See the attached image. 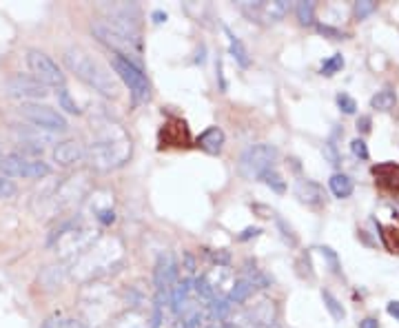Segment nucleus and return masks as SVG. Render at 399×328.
I'll return each instance as SVG.
<instances>
[{
  "instance_id": "nucleus-1",
  "label": "nucleus",
  "mask_w": 399,
  "mask_h": 328,
  "mask_svg": "<svg viewBox=\"0 0 399 328\" xmlns=\"http://www.w3.org/2000/svg\"><path fill=\"white\" fill-rule=\"evenodd\" d=\"M131 138L124 126L109 116H98L91 120V138L84 147V160L93 171H113L129 162L131 158Z\"/></svg>"
},
{
  "instance_id": "nucleus-2",
  "label": "nucleus",
  "mask_w": 399,
  "mask_h": 328,
  "mask_svg": "<svg viewBox=\"0 0 399 328\" xmlns=\"http://www.w3.org/2000/svg\"><path fill=\"white\" fill-rule=\"evenodd\" d=\"M122 260H124V247L118 237L113 235L98 237L87 251H82L76 260H71L69 275L82 284H93L100 277L120 268Z\"/></svg>"
},
{
  "instance_id": "nucleus-3",
  "label": "nucleus",
  "mask_w": 399,
  "mask_h": 328,
  "mask_svg": "<svg viewBox=\"0 0 399 328\" xmlns=\"http://www.w3.org/2000/svg\"><path fill=\"white\" fill-rule=\"evenodd\" d=\"M63 60L71 74H74L78 80H82L87 87H91L93 91H98L100 96H105V98L120 96L118 76L111 74V71L98 58H93L89 51H84L82 47H67L63 53Z\"/></svg>"
},
{
  "instance_id": "nucleus-4",
  "label": "nucleus",
  "mask_w": 399,
  "mask_h": 328,
  "mask_svg": "<svg viewBox=\"0 0 399 328\" xmlns=\"http://www.w3.org/2000/svg\"><path fill=\"white\" fill-rule=\"evenodd\" d=\"M91 34L96 36L98 42H103V45L116 55H120L124 60H131L133 65L140 67V58H138V55H142L140 32L122 27L109 18H98L91 22Z\"/></svg>"
},
{
  "instance_id": "nucleus-5",
  "label": "nucleus",
  "mask_w": 399,
  "mask_h": 328,
  "mask_svg": "<svg viewBox=\"0 0 399 328\" xmlns=\"http://www.w3.org/2000/svg\"><path fill=\"white\" fill-rule=\"evenodd\" d=\"M98 240V231L82 218H74L63 222L49 237V247L65 260H76L82 251H87Z\"/></svg>"
},
{
  "instance_id": "nucleus-6",
  "label": "nucleus",
  "mask_w": 399,
  "mask_h": 328,
  "mask_svg": "<svg viewBox=\"0 0 399 328\" xmlns=\"http://www.w3.org/2000/svg\"><path fill=\"white\" fill-rule=\"evenodd\" d=\"M91 191H93V184L89 180L87 171H76V173L67 176L65 180L55 184L47 199H49L53 213H63V211H71V209L87 202Z\"/></svg>"
},
{
  "instance_id": "nucleus-7",
  "label": "nucleus",
  "mask_w": 399,
  "mask_h": 328,
  "mask_svg": "<svg viewBox=\"0 0 399 328\" xmlns=\"http://www.w3.org/2000/svg\"><path fill=\"white\" fill-rule=\"evenodd\" d=\"M277 160V149L268 142H258V145H251L244 153L240 155V173L247 180H258L262 178L266 171L275 169Z\"/></svg>"
},
{
  "instance_id": "nucleus-8",
  "label": "nucleus",
  "mask_w": 399,
  "mask_h": 328,
  "mask_svg": "<svg viewBox=\"0 0 399 328\" xmlns=\"http://www.w3.org/2000/svg\"><path fill=\"white\" fill-rule=\"evenodd\" d=\"M111 67H113V74L118 76V80H122L126 87H129L136 103H147L151 98V84L142 67L133 65L131 60L120 58V55H113Z\"/></svg>"
},
{
  "instance_id": "nucleus-9",
  "label": "nucleus",
  "mask_w": 399,
  "mask_h": 328,
  "mask_svg": "<svg viewBox=\"0 0 399 328\" xmlns=\"http://www.w3.org/2000/svg\"><path fill=\"white\" fill-rule=\"evenodd\" d=\"M0 171L7 178H27V180H42L51 173V166L42 162L40 158H27L20 153H9L3 155L0 162Z\"/></svg>"
},
{
  "instance_id": "nucleus-10",
  "label": "nucleus",
  "mask_w": 399,
  "mask_h": 328,
  "mask_svg": "<svg viewBox=\"0 0 399 328\" xmlns=\"http://www.w3.org/2000/svg\"><path fill=\"white\" fill-rule=\"evenodd\" d=\"M240 11L258 25H275L289 13V0H242Z\"/></svg>"
},
{
  "instance_id": "nucleus-11",
  "label": "nucleus",
  "mask_w": 399,
  "mask_h": 328,
  "mask_svg": "<svg viewBox=\"0 0 399 328\" xmlns=\"http://www.w3.org/2000/svg\"><path fill=\"white\" fill-rule=\"evenodd\" d=\"M25 60H27L30 71L34 74V78L45 84V87H55V89L65 87L67 78L63 74V69L55 65L45 51L30 49V51H27V55H25Z\"/></svg>"
},
{
  "instance_id": "nucleus-12",
  "label": "nucleus",
  "mask_w": 399,
  "mask_h": 328,
  "mask_svg": "<svg viewBox=\"0 0 399 328\" xmlns=\"http://www.w3.org/2000/svg\"><path fill=\"white\" fill-rule=\"evenodd\" d=\"M20 116L32 122L34 126L42 131H49V133H55V131H67L69 124H67V118L63 116L60 111L51 109L49 105H40V103H22L20 105Z\"/></svg>"
},
{
  "instance_id": "nucleus-13",
  "label": "nucleus",
  "mask_w": 399,
  "mask_h": 328,
  "mask_svg": "<svg viewBox=\"0 0 399 328\" xmlns=\"http://www.w3.org/2000/svg\"><path fill=\"white\" fill-rule=\"evenodd\" d=\"M178 282V262L171 251H162L155 260L153 268V284H155V302H162L171 295V289Z\"/></svg>"
},
{
  "instance_id": "nucleus-14",
  "label": "nucleus",
  "mask_w": 399,
  "mask_h": 328,
  "mask_svg": "<svg viewBox=\"0 0 399 328\" xmlns=\"http://www.w3.org/2000/svg\"><path fill=\"white\" fill-rule=\"evenodd\" d=\"M5 96L7 98H13V100H22V103H34V100H42L47 96V87L42 82H38L34 76H25V74H16L11 76L5 87H3Z\"/></svg>"
},
{
  "instance_id": "nucleus-15",
  "label": "nucleus",
  "mask_w": 399,
  "mask_h": 328,
  "mask_svg": "<svg viewBox=\"0 0 399 328\" xmlns=\"http://www.w3.org/2000/svg\"><path fill=\"white\" fill-rule=\"evenodd\" d=\"M87 206L91 211V216L98 224H111L116 220V211H113V193L98 189L91 191V195L87 197Z\"/></svg>"
},
{
  "instance_id": "nucleus-16",
  "label": "nucleus",
  "mask_w": 399,
  "mask_h": 328,
  "mask_svg": "<svg viewBox=\"0 0 399 328\" xmlns=\"http://www.w3.org/2000/svg\"><path fill=\"white\" fill-rule=\"evenodd\" d=\"M51 158L58 166H76L84 162V147L76 140H63L53 147Z\"/></svg>"
},
{
  "instance_id": "nucleus-17",
  "label": "nucleus",
  "mask_w": 399,
  "mask_h": 328,
  "mask_svg": "<svg viewBox=\"0 0 399 328\" xmlns=\"http://www.w3.org/2000/svg\"><path fill=\"white\" fill-rule=\"evenodd\" d=\"M373 176L377 187L388 191V193H399V164L395 162H381L373 166Z\"/></svg>"
},
{
  "instance_id": "nucleus-18",
  "label": "nucleus",
  "mask_w": 399,
  "mask_h": 328,
  "mask_svg": "<svg viewBox=\"0 0 399 328\" xmlns=\"http://www.w3.org/2000/svg\"><path fill=\"white\" fill-rule=\"evenodd\" d=\"M295 195L299 197V202H304L308 206H322L326 202V191L322 184L306 178L295 184Z\"/></svg>"
},
{
  "instance_id": "nucleus-19",
  "label": "nucleus",
  "mask_w": 399,
  "mask_h": 328,
  "mask_svg": "<svg viewBox=\"0 0 399 328\" xmlns=\"http://www.w3.org/2000/svg\"><path fill=\"white\" fill-rule=\"evenodd\" d=\"M69 277V268L67 264H53V266H45L42 268V273L38 275V282L42 289L47 291H55L63 287V282Z\"/></svg>"
},
{
  "instance_id": "nucleus-20",
  "label": "nucleus",
  "mask_w": 399,
  "mask_h": 328,
  "mask_svg": "<svg viewBox=\"0 0 399 328\" xmlns=\"http://www.w3.org/2000/svg\"><path fill=\"white\" fill-rule=\"evenodd\" d=\"M224 142H226V138H224V131L220 129V126H209L207 131L200 133L197 147L207 153H211V155H218L224 149Z\"/></svg>"
},
{
  "instance_id": "nucleus-21",
  "label": "nucleus",
  "mask_w": 399,
  "mask_h": 328,
  "mask_svg": "<svg viewBox=\"0 0 399 328\" xmlns=\"http://www.w3.org/2000/svg\"><path fill=\"white\" fill-rule=\"evenodd\" d=\"M224 34H226V38H229V53L235 58V63L240 65V67H249L251 65V55H249V49L244 47V42H242L229 27H224Z\"/></svg>"
},
{
  "instance_id": "nucleus-22",
  "label": "nucleus",
  "mask_w": 399,
  "mask_h": 328,
  "mask_svg": "<svg viewBox=\"0 0 399 328\" xmlns=\"http://www.w3.org/2000/svg\"><path fill=\"white\" fill-rule=\"evenodd\" d=\"M253 293H255L253 284H251L247 277H237V280L233 282V287H231L229 295H226V299H229L233 306H235V304H244V302H249V297H251Z\"/></svg>"
},
{
  "instance_id": "nucleus-23",
  "label": "nucleus",
  "mask_w": 399,
  "mask_h": 328,
  "mask_svg": "<svg viewBox=\"0 0 399 328\" xmlns=\"http://www.w3.org/2000/svg\"><path fill=\"white\" fill-rule=\"evenodd\" d=\"M329 187H331V193L339 199H346L353 195V189H355V184L351 180V176L346 173H333L331 180H329Z\"/></svg>"
},
{
  "instance_id": "nucleus-24",
  "label": "nucleus",
  "mask_w": 399,
  "mask_h": 328,
  "mask_svg": "<svg viewBox=\"0 0 399 328\" xmlns=\"http://www.w3.org/2000/svg\"><path fill=\"white\" fill-rule=\"evenodd\" d=\"M40 328H91V326L84 324L78 317H69V315H65V313H53L51 317H47L45 322H42Z\"/></svg>"
},
{
  "instance_id": "nucleus-25",
  "label": "nucleus",
  "mask_w": 399,
  "mask_h": 328,
  "mask_svg": "<svg viewBox=\"0 0 399 328\" xmlns=\"http://www.w3.org/2000/svg\"><path fill=\"white\" fill-rule=\"evenodd\" d=\"M395 105H397V93L391 87L377 91L373 98H370V107H373L375 111H391Z\"/></svg>"
},
{
  "instance_id": "nucleus-26",
  "label": "nucleus",
  "mask_w": 399,
  "mask_h": 328,
  "mask_svg": "<svg viewBox=\"0 0 399 328\" xmlns=\"http://www.w3.org/2000/svg\"><path fill=\"white\" fill-rule=\"evenodd\" d=\"M109 328H147V322L138 310H126L120 317L113 320L109 324Z\"/></svg>"
},
{
  "instance_id": "nucleus-27",
  "label": "nucleus",
  "mask_w": 399,
  "mask_h": 328,
  "mask_svg": "<svg viewBox=\"0 0 399 328\" xmlns=\"http://www.w3.org/2000/svg\"><path fill=\"white\" fill-rule=\"evenodd\" d=\"M322 302H324V306H326V310L331 313V317L335 320V322H341L346 317V310H344V306H341V302L339 299L331 293V291H322Z\"/></svg>"
},
{
  "instance_id": "nucleus-28",
  "label": "nucleus",
  "mask_w": 399,
  "mask_h": 328,
  "mask_svg": "<svg viewBox=\"0 0 399 328\" xmlns=\"http://www.w3.org/2000/svg\"><path fill=\"white\" fill-rule=\"evenodd\" d=\"M295 13L302 25H315V3H310V0H299L295 5Z\"/></svg>"
},
{
  "instance_id": "nucleus-29",
  "label": "nucleus",
  "mask_w": 399,
  "mask_h": 328,
  "mask_svg": "<svg viewBox=\"0 0 399 328\" xmlns=\"http://www.w3.org/2000/svg\"><path fill=\"white\" fill-rule=\"evenodd\" d=\"M264 184H266V187H270V189H273L275 193H284V191H287V180H284L280 173H277V171L275 169H270V171H266V173L260 178Z\"/></svg>"
},
{
  "instance_id": "nucleus-30",
  "label": "nucleus",
  "mask_w": 399,
  "mask_h": 328,
  "mask_svg": "<svg viewBox=\"0 0 399 328\" xmlns=\"http://www.w3.org/2000/svg\"><path fill=\"white\" fill-rule=\"evenodd\" d=\"M58 105H60V109H65L67 113H74V116H80V113H82V109L78 107V103L74 100V96L69 93L67 87L58 89Z\"/></svg>"
},
{
  "instance_id": "nucleus-31",
  "label": "nucleus",
  "mask_w": 399,
  "mask_h": 328,
  "mask_svg": "<svg viewBox=\"0 0 399 328\" xmlns=\"http://www.w3.org/2000/svg\"><path fill=\"white\" fill-rule=\"evenodd\" d=\"M341 67H344V55H341V53H333L331 58H326V60L322 63V76H335Z\"/></svg>"
},
{
  "instance_id": "nucleus-32",
  "label": "nucleus",
  "mask_w": 399,
  "mask_h": 328,
  "mask_svg": "<svg viewBox=\"0 0 399 328\" xmlns=\"http://www.w3.org/2000/svg\"><path fill=\"white\" fill-rule=\"evenodd\" d=\"M375 11H377V3H375V0H360V3H355V9H353L355 18H358V20L368 18L370 13H375Z\"/></svg>"
},
{
  "instance_id": "nucleus-33",
  "label": "nucleus",
  "mask_w": 399,
  "mask_h": 328,
  "mask_svg": "<svg viewBox=\"0 0 399 328\" xmlns=\"http://www.w3.org/2000/svg\"><path fill=\"white\" fill-rule=\"evenodd\" d=\"M16 193H18L16 182H13L11 178H7V176L0 173V199H11Z\"/></svg>"
},
{
  "instance_id": "nucleus-34",
  "label": "nucleus",
  "mask_w": 399,
  "mask_h": 328,
  "mask_svg": "<svg viewBox=\"0 0 399 328\" xmlns=\"http://www.w3.org/2000/svg\"><path fill=\"white\" fill-rule=\"evenodd\" d=\"M207 258L211 260V262H216L218 266H229V262H231V253L226 251V249H207Z\"/></svg>"
},
{
  "instance_id": "nucleus-35",
  "label": "nucleus",
  "mask_w": 399,
  "mask_h": 328,
  "mask_svg": "<svg viewBox=\"0 0 399 328\" xmlns=\"http://www.w3.org/2000/svg\"><path fill=\"white\" fill-rule=\"evenodd\" d=\"M337 107L346 113V116H353L355 111H358V103H355V98H351L348 93H337Z\"/></svg>"
},
{
  "instance_id": "nucleus-36",
  "label": "nucleus",
  "mask_w": 399,
  "mask_h": 328,
  "mask_svg": "<svg viewBox=\"0 0 399 328\" xmlns=\"http://www.w3.org/2000/svg\"><path fill=\"white\" fill-rule=\"evenodd\" d=\"M351 151L355 158H360V160H368V147H366V142L362 138H355L351 142Z\"/></svg>"
},
{
  "instance_id": "nucleus-37",
  "label": "nucleus",
  "mask_w": 399,
  "mask_h": 328,
  "mask_svg": "<svg viewBox=\"0 0 399 328\" xmlns=\"http://www.w3.org/2000/svg\"><path fill=\"white\" fill-rule=\"evenodd\" d=\"M275 220H277V226H280V231H282V237L287 240L291 247H295V244H297V235L293 233V229H291V226L284 222L282 218H275Z\"/></svg>"
},
{
  "instance_id": "nucleus-38",
  "label": "nucleus",
  "mask_w": 399,
  "mask_h": 328,
  "mask_svg": "<svg viewBox=\"0 0 399 328\" xmlns=\"http://www.w3.org/2000/svg\"><path fill=\"white\" fill-rule=\"evenodd\" d=\"M322 153H324V158L329 160L333 166H337V164H339V153H337V147L333 145V142H326L324 149H322Z\"/></svg>"
},
{
  "instance_id": "nucleus-39",
  "label": "nucleus",
  "mask_w": 399,
  "mask_h": 328,
  "mask_svg": "<svg viewBox=\"0 0 399 328\" xmlns=\"http://www.w3.org/2000/svg\"><path fill=\"white\" fill-rule=\"evenodd\" d=\"M318 251H322L326 258H329V262H331V266H333V273H335V275H341V266H339V260H337V255L333 253V249L322 247V249H318Z\"/></svg>"
},
{
  "instance_id": "nucleus-40",
  "label": "nucleus",
  "mask_w": 399,
  "mask_h": 328,
  "mask_svg": "<svg viewBox=\"0 0 399 328\" xmlns=\"http://www.w3.org/2000/svg\"><path fill=\"white\" fill-rule=\"evenodd\" d=\"M318 32L324 34V36H329V38H333V40L344 38V34H341L339 29H335V27H331V25H318Z\"/></svg>"
},
{
  "instance_id": "nucleus-41",
  "label": "nucleus",
  "mask_w": 399,
  "mask_h": 328,
  "mask_svg": "<svg viewBox=\"0 0 399 328\" xmlns=\"http://www.w3.org/2000/svg\"><path fill=\"white\" fill-rule=\"evenodd\" d=\"M262 233V229H258V226H249V229L242 231L240 240H251V237H258Z\"/></svg>"
},
{
  "instance_id": "nucleus-42",
  "label": "nucleus",
  "mask_w": 399,
  "mask_h": 328,
  "mask_svg": "<svg viewBox=\"0 0 399 328\" xmlns=\"http://www.w3.org/2000/svg\"><path fill=\"white\" fill-rule=\"evenodd\" d=\"M386 310H388L391 317H395V320L399 322V299H393V302H388Z\"/></svg>"
},
{
  "instance_id": "nucleus-43",
  "label": "nucleus",
  "mask_w": 399,
  "mask_h": 328,
  "mask_svg": "<svg viewBox=\"0 0 399 328\" xmlns=\"http://www.w3.org/2000/svg\"><path fill=\"white\" fill-rule=\"evenodd\" d=\"M358 129H360L362 133H368V131H370V118H368V116H362V118L358 120Z\"/></svg>"
},
{
  "instance_id": "nucleus-44",
  "label": "nucleus",
  "mask_w": 399,
  "mask_h": 328,
  "mask_svg": "<svg viewBox=\"0 0 399 328\" xmlns=\"http://www.w3.org/2000/svg\"><path fill=\"white\" fill-rule=\"evenodd\" d=\"M360 328H379V322L375 317H366L360 322Z\"/></svg>"
},
{
  "instance_id": "nucleus-45",
  "label": "nucleus",
  "mask_w": 399,
  "mask_h": 328,
  "mask_svg": "<svg viewBox=\"0 0 399 328\" xmlns=\"http://www.w3.org/2000/svg\"><path fill=\"white\" fill-rule=\"evenodd\" d=\"M151 18H153V22L160 25V22H166V13H164V11H153Z\"/></svg>"
},
{
  "instance_id": "nucleus-46",
  "label": "nucleus",
  "mask_w": 399,
  "mask_h": 328,
  "mask_svg": "<svg viewBox=\"0 0 399 328\" xmlns=\"http://www.w3.org/2000/svg\"><path fill=\"white\" fill-rule=\"evenodd\" d=\"M0 162H3V151H0Z\"/></svg>"
}]
</instances>
